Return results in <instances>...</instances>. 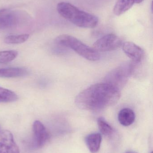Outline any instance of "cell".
<instances>
[{"mask_svg":"<svg viewBox=\"0 0 153 153\" xmlns=\"http://www.w3.org/2000/svg\"><path fill=\"white\" fill-rule=\"evenodd\" d=\"M28 71L23 68H0V77H17L26 76Z\"/></svg>","mask_w":153,"mask_h":153,"instance_id":"13","label":"cell"},{"mask_svg":"<svg viewBox=\"0 0 153 153\" xmlns=\"http://www.w3.org/2000/svg\"><path fill=\"white\" fill-rule=\"evenodd\" d=\"M18 53L15 50L0 51V63L6 64L13 61L18 56Z\"/></svg>","mask_w":153,"mask_h":153,"instance_id":"17","label":"cell"},{"mask_svg":"<svg viewBox=\"0 0 153 153\" xmlns=\"http://www.w3.org/2000/svg\"><path fill=\"white\" fill-rule=\"evenodd\" d=\"M123 51L132 62L136 63H142L145 58V52L139 46L131 42L123 43Z\"/></svg>","mask_w":153,"mask_h":153,"instance_id":"8","label":"cell"},{"mask_svg":"<svg viewBox=\"0 0 153 153\" xmlns=\"http://www.w3.org/2000/svg\"><path fill=\"white\" fill-rule=\"evenodd\" d=\"M57 9L62 17L77 27L93 28L99 23V19L95 15L81 10L70 3H59Z\"/></svg>","mask_w":153,"mask_h":153,"instance_id":"2","label":"cell"},{"mask_svg":"<svg viewBox=\"0 0 153 153\" xmlns=\"http://www.w3.org/2000/svg\"><path fill=\"white\" fill-rule=\"evenodd\" d=\"M19 146L9 130H0V153H19Z\"/></svg>","mask_w":153,"mask_h":153,"instance_id":"6","label":"cell"},{"mask_svg":"<svg viewBox=\"0 0 153 153\" xmlns=\"http://www.w3.org/2000/svg\"><path fill=\"white\" fill-rule=\"evenodd\" d=\"M135 64L132 61L124 63L110 72L105 76L104 82L120 91L127 83L130 76L134 75Z\"/></svg>","mask_w":153,"mask_h":153,"instance_id":"4","label":"cell"},{"mask_svg":"<svg viewBox=\"0 0 153 153\" xmlns=\"http://www.w3.org/2000/svg\"><path fill=\"white\" fill-rule=\"evenodd\" d=\"M123 40L114 34H108L97 40L93 48L97 52H108L116 50L122 46Z\"/></svg>","mask_w":153,"mask_h":153,"instance_id":"5","label":"cell"},{"mask_svg":"<svg viewBox=\"0 0 153 153\" xmlns=\"http://www.w3.org/2000/svg\"><path fill=\"white\" fill-rule=\"evenodd\" d=\"M18 99V95L14 92L0 86V103L13 102Z\"/></svg>","mask_w":153,"mask_h":153,"instance_id":"14","label":"cell"},{"mask_svg":"<svg viewBox=\"0 0 153 153\" xmlns=\"http://www.w3.org/2000/svg\"><path fill=\"white\" fill-rule=\"evenodd\" d=\"M0 130H1V126H0Z\"/></svg>","mask_w":153,"mask_h":153,"instance_id":"19","label":"cell"},{"mask_svg":"<svg viewBox=\"0 0 153 153\" xmlns=\"http://www.w3.org/2000/svg\"><path fill=\"white\" fill-rule=\"evenodd\" d=\"M129 153H138L136 152H129Z\"/></svg>","mask_w":153,"mask_h":153,"instance_id":"18","label":"cell"},{"mask_svg":"<svg viewBox=\"0 0 153 153\" xmlns=\"http://www.w3.org/2000/svg\"><path fill=\"white\" fill-rule=\"evenodd\" d=\"M29 37L28 34L19 35H12L6 37L4 39V43L7 44H20L26 42Z\"/></svg>","mask_w":153,"mask_h":153,"instance_id":"16","label":"cell"},{"mask_svg":"<svg viewBox=\"0 0 153 153\" xmlns=\"http://www.w3.org/2000/svg\"><path fill=\"white\" fill-rule=\"evenodd\" d=\"M55 43L61 46L71 48L79 55L89 61H97L100 59L99 52L72 36L66 34L60 35L55 39Z\"/></svg>","mask_w":153,"mask_h":153,"instance_id":"3","label":"cell"},{"mask_svg":"<svg viewBox=\"0 0 153 153\" xmlns=\"http://www.w3.org/2000/svg\"><path fill=\"white\" fill-rule=\"evenodd\" d=\"M129 153V152H128V153Z\"/></svg>","mask_w":153,"mask_h":153,"instance_id":"21","label":"cell"},{"mask_svg":"<svg viewBox=\"0 0 153 153\" xmlns=\"http://www.w3.org/2000/svg\"><path fill=\"white\" fill-rule=\"evenodd\" d=\"M144 0H118L114 6L115 15L119 16L129 10L135 4H139Z\"/></svg>","mask_w":153,"mask_h":153,"instance_id":"10","label":"cell"},{"mask_svg":"<svg viewBox=\"0 0 153 153\" xmlns=\"http://www.w3.org/2000/svg\"><path fill=\"white\" fill-rule=\"evenodd\" d=\"M135 120V114L133 110L129 108H124L119 111L118 120L120 124L125 126L132 125Z\"/></svg>","mask_w":153,"mask_h":153,"instance_id":"12","label":"cell"},{"mask_svg":"<svg viewBox=\"0 0 153 153\" xmlns=\"http://www.w3.org/2000/svg\"><path fill=\"white\" fill-rule=\"evenodd\" d=\"M32 129L34 145L37 148H41L46 144L49 137L47 130L39 120H36L33 123Z\"/></svg>","mask_w":153,"mask_h":153,"instance_id":"7","label":"cell"},{"mask_svg":"<svg viewBox=\"0 0 153 153\" xmlns=\"http://www.w3.org/2000/svg\"><path fill=\"white\" fill-rule=\"evenodd\" d=\"M151 153H153V152H152Z\"/></svg>","mask_w":153,"mask_h":153,"instance_id":"20","label":"cell"},{"mask_svg":"<svg viewBox=\"0 0 153 153\" xmlns=\"http://www.w3.org/2000/svg\"><path fill=\"white\" fill-rule=\"evenodd\" d=\"M98 125L101 133L105 136L110 137L113 134L114 130L112 127L102 117L98 120Z\"/></svg>","mask_w":153,"mask_h":153,"instance_id":"15","label":"cell"},{"mask_svg":"<svg viewBox=\"0 0 153 153\" xmlns=\"http://www.w3.org/2000/svg\"><path fill=\"white\" fill-rule=\"evenodd\" d=\"M18 19L17 14L13 11L7 9L0 10V30L14 26Z\"/></svg>","mask_w":153,"mask_h":153,"instance_id":"9","label":"cell"},{"mask_svg":"<svg viewBox=\"0 0 153 153\" xmlns=\"http://www.w3.org/2000/svg\"><path fill=\"white\" fill-rule=\"evenodd\" d=\"M120 97L119 90L105 82L95 84L77 95L75 102L81 109L99 111L115 105Z\"/></svg>","mask_w":153,"mask_h":153,"instance_id":"1","label":"cell"},{"mask_svg":"<svg viewBox=\"0 0 153 153\" xmlns=\"http://www.w3.org/2000/svg\"><path fill=\"white\" fill-rule=\"evenodd\" d=\"M102 135L99 133L89 134L85 138V143L92 153H96L99 150L102 142Z\"/></svg>","mask_w":153,"mask_h":153,"instance_id":"11","label":"cell"}]
</instances>
